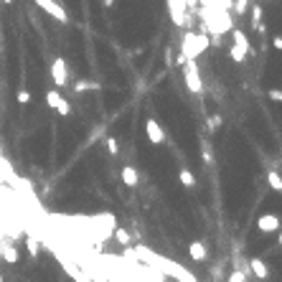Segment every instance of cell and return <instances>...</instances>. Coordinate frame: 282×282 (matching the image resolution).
<instances>
[{"label":"cell","instance_id":"8992f818","mask_svg":"<svg viewBox=\"0 0 282 282\" xmlns=\"http://www.w3.org/2000/svg\"><path fill=\"white\" fill-rule=\"evenodd\" d=\"M46 104L51 107V110H56L61 117H69V115H71V104L61 97L59 89H49V92H46Z\"/></svg>","mask_w":282,"mask_h":282},{"label":"cell","instance_id":"83f0119b","mask_svg":"<svg viewBox=\"0 0 282 282\" xmlns=\"http://www.w3.org/2000/svg\"><path fill=\"white\" fill-rule=\"evenodd\" d=\"M204 160H206V163H211V160H213V153L209 150V145H204Z\"/></svg>","mask_w":282,"mask_h":282},{"label":"cell","instance_id":"9c48e42d","mask_svg":"<svg viewBox=\"0 0 282 282\" xmlns=\"http://www.w3.org/2000/svg\"><path fill=\"white\" fill-rule=\"evenodd\" d=\"M145 135H147V140L153 142V145H163V142H165L163 127H160V122L153 120V117H147V120H145Z\"/></svg>","mask_w":282,"mask_h":282},{"label":"cell","instance_id":"4316f807","mask_svg":"<svg viewBox=\"0 0 282 282\" xmlns=\"http://www.w3.org/2000/svg\"><path fill=\"white\" fill-rule=\"evenodd\" d=\"M270 99H275V102H282V92H280V89H270Z\"/></svg>","mask_w":282,"mask_h":282},{"label":"cell","instance_id":"6da1fadb","mask_svg":"<svg viewBox=\"0 0 282 282\" xmlns=\"http://www.w3.org/2000/svg\"><path fill=\"white\" fill-rule=\"evenodd\" d=\"M135 252V257L140 259V262H145L147 267H153V270H158L160 275H170L173 280H178V282H199L196 277H193L186 267H181L178 262H173V259H165V257H160L158 252H153V249H147V247H135L133 249Z\"/></svg>","mask_w":282,"mask_h":282},{"label":"cell","instance_id":"5b68a950","mask_svg":"<svg viewBox=\"0 0 282 282\" xmlns=\"http://www.w3.org/2000/svg\"><path fill=\"white\" fill-rule=\"evenodd\" d=\"M51 79L56 84V89H64V86H69V64L64 61L61 56H56L51 61Z\"/></svg>","mask_w":282,"mask_h":282},{"label":"cell","instance_id":"44dd1931","mask_svg":"<svg viewBox=\"0 0 282 282\" xmlns=\"http://www.w3.org/2000/svg\"><path fill=\"white\" fill-rule=\"evenodd\" d=\"M26 247H28V254H31V257H38V252H41V244H38V239H36V236H28V239H26Z\"/></svg>","mask_w":282,"mask_h":282},{"label":"cell","instance_id":"7a4b0ae2","mask_svg":"<svg viewBox=\"0 0 282 282\" xmlns=\"http://www.w3.org/2000/svg\"><path fill=\"white\" fill-rule=\"evenodd\" d=\"M211 46V38L204 36V33H193V31H186L183 38H181V54L188 59H199L206 49Z\"/></svg>","mask_w":282,"mask_h":282},{"label":"cell","instance_id":"2e32d148","mask_svg":"<svg viewBox=\"0 0 282 282\" xmlns=\"http://www.w3.org/2000/svg\"><path fill=\"white\" fill-rule=\"evenodd\" d=\"M178 181H181V186H186V188H196V176L191 173V168H181Z\"/></svg>","mask_w":282,"mask_h":282},{"label":"cell","instance_id":"ac0fdd59","mask_svg":"<svg viewBox=\"0 0 282 282\" xmlns=\"http://www.w3.org/2000/svg\"><path fill=\"white\" fill-rule=\"evenodd\" d=\"M267 183L272 186V191H275V193H280V191H282V178H280V173H277V170H270V173H267Z\"/></svg>","mask_w":282,"mask_h":282},{"label":"cell","instance_id":"4fadbf2b","mask_svg":"<svg viewBox=\"0 0 282 282\" xmlns=\"http://www.w3.org/2000/svg\"><path fill=\"white\" fill-rule=\"evenodd\" d=\"M249 267H252V272H254L259 280H267V277H270V270H267V265H265L259 257H254V259H252V262H249Z\"/></svg>","mask_w":282,"mask_h":282},{"label":"cell","instance_id":"52a82bcc","mask_svg":"<svg viewBox=\"0 0 282 282\" xmlns=\"http://www.w3.org/2000/svg\"><path fill=\"white\" fill-rule=\"evenodd\" d=\"M168 13L173 18V23H176L178 28L188 26V8L183 0H168Z\"/></svg>","mask_w":282,"mask_h":282},{"label":"cell","instance_id":"ffe728a7","mask_svg":"<svg viewBox=\"0 0 282 282\" xmlns=\"http://www.w3.org/2000/svg\"><path fill=\"white\" fill-rule=\"evenodd\" d=\"M252 15H254V26L262 31V5L259 3H252Z\"/></svg>","mask_w":282,"mask_h":282},{"label":"cell","instance_id":"9a60e30c","mask_svg":"<svg viewBox=\"0 0 282 282\" xmlns=\"http://www.w3.org/2000/svg\"><path fill=\"white\" fill-rule=\"evenodd\" d=\"M99 89H102V84L89 81V79H81V81L74 84V92H99Z\"/></svg>","mask_w":282,"mask_h":282},{"label":"cell","instance_id":"30bf717a","mask_svg":"<svg viewBox=\"0 0 282 282\" xmlns=\"http://www.w3.org/2000/svg\"><path fill=\"white\" fill-rule=\"evenodd\" d=\"M257 229L265 234H277L280 231V216L277 213H265L257 219Z\"/></svg>","mask_w":282,"mask_h":282},{"label":"cell","instance_id":"e0dca14e","mask_svg":"<svg viewBox=\"0 0 282 282\" xmlns=\"http://www.w3.org/2000/svg\"><path fill=\"white\" fill-rule=\"evenodd\" d=\"M115 239L122 244V247H130L133 244V236H130V231L125 226H115Z\"/></svg>","mask_w":282,"mask_h":282},{"label":"cell","instance_id":"f546056e","mask_svg":"<svg viewBox=\"0 0 282 282\" xmlns=\"http://www.w3.org/2000/svg\"><path fill=\"white\" fill-rule=\"evenodd\" d=\"M165 67H173V54H170V49H165Z\"/></svg>","mask_w":282,"mask_h":282},{"label":"cell","instance_id":"7402d4cb","mask_svg":"<svg viewBox=\"0 0 282 282\" xmlns=\"http://www.w3.org/2000/svg\"><path fill=\"white\" fill-rule=\"evenodd\" d=\"M226 282H247L244 270H231V272H229V277H226Z\"/></svg>","mask_w":282,"mask_h":282},{"label":"cell","instance_id":"603a6c76","mask_svg":"<svg viewBox=\"0 0 282 282\" xmlns=\"http://www.w3.org/2000/svg\"><path fill=\"white\" fill-rule=\"evenodd\" d=\"M104 145H107V153H110V155H117V153H120V145H117L115 138H107Z\"/></svg>","mask_w":282,"mask_h":282},{"label":"cell","instance_id":"277c9868","mask_svg":"<svg viewBox=\"0 0 282 282\" xmlns=\"http://www.w3.org/2000/svg\"><path fill=\"white\" fill-rule=\"evenodd\" d=\"M231 38H234V43H231V49H229V56H231V61L242 64V61L247 59V54H249V38H247V33L239 31V28L231 31Z\"/></svg>","mask_w":282,"mask_h":282},{"label":"cell","instance_id":"3957f363","mask_svg":"<svg viewBox=\"0 0 282 282\" xmlns=\"http://www.w3.org/2000/svg\"><path fill=\"white\" fill-rule=\"evenodd\" d=\"M183 81H186V89L191 94H201L204 92V79H201V69L196 59H188L183 64Z\"/></svg>","mask_w":282,"mask_h":282},{"label":"cell","instance_id":"d4e9b609","mask_svg":"<svg viewBox=\"0 0 282 282\" xmlns=\"http://www.w3.org/2000/svg\"><path fill=\"white\" fill-rule=\"evenodd\" d=\"M247 8H249V0H234V10L236 13H247Z\"/></svg>","mask_w":282,"mask_h":282},{"label":"cell","instance_id":"1f68e13d","mask_svg":"<svg viewBox=\"0 0 282 282\" xmlns=\"http://www.w3.org/2000/svg\"><path fill=\"white\" fill-rule=\"evenodd\" d=\"M3 3H5V5H10V3H13V0H3Z\"/></svg>","mask_w":282,"mask_h":282},{"label":"cell","instance_id":"4dcf8cb0","mask_svg":"<svg viewBox=\"0 0 282 282\" xmlns=\"http://www.w3.org/2000/svg\"><path fill=\"white\" fill-rule=\"evenodd\" d=\"M104 3V8H115V0H102Z\"/></svg>","mask_w":282,"mask_h":282},{"label":"cell","instance_id":"cb8c5ba5","mask_svg":"<svg viewBox=\"0 0 282 282\" xmlns=\"http://www.w3.org/2000/svg\"><path fill=\"white\" fill-rule=\"evenodd\" d=\"M15 99H18V104H31V99H33V97H31V92H28V89H20V92L15 94Z\"/></svg>","mask_w":282,"mask_h":282},{"label":"cell","instance_id":"f1b7e54d","mask_svg":"<svg viewBox=\"0 0 282 282\" xmlns=\"http://www.w3.org/2000/svg\"><path fill=\"white\" fill-rule=\"evenodd\" d=\"M272 46H275L277 51L282 49V36H275V38H272Z\"/></svg>","mask_w":282,"mask_h":282},{"label":"cell","instance_id":"7c38bea8","mask_svg":"<svg viewBox=\"0 0 282 282\" xmlns=\"http://www.w3.org/2000/svg\"><path fill=\"white\" fill-rule=\"evenodd\" d=\"M188 254H191V259H196V262H204L206 259V244L204 242H191L188 244Z\"/></svg>","mask_w":282,"mask_h":282},{"label":"cell","instance_id":"484cf974","mask_svg":"<svg viewBox=\"0 0 282 282\" xmlns=\"http://www.w3.org/2000/svg\"><path fill=\"white\" fill-rule=\"evenodd\" d=\"M147 270H150V280H147V282H165V280H163L165 275H160V272L153 270V267H147Z\"/></svg>","mask_w":282,"mask_h":282},{"label":"cell","instance_id":"ba28073f","mask_svg":"<svg viewBox=\"0 0 282 282\" xmlns=\"http://www.w3.org/2000/svg\"><path fill=\"white\" fill-rule=\"evenodd\" d=\"M33 3L43 10V13H49L51 18H56L59 23H69V15H67V10H64L56 0H33Z\"/></svg>","mask_w":282,"mask_h":282},{"label":"cell","instance_id":"d6986e66","mask_svg":"<svg viewBox=\"0 0 282 282\" xmlns=\"http://www.w3.org/2000/svg\"><path fill=\"white\" fill-rule=\"evenodd\" d=\"M221 122H224V120H221V115H209V117H206V127H209V133H216V130L221 127Z\"/></svg>","mask_w":282,"mask_h":282},{"label":"cell","instance_id":"5bb4252c","mask_svg":"<svg viewBox=\"0 0 282 282\" xmlns=\"http://www.w3.org/2000/svg\"><path fill=\"white\" fill-rule=\"evenodd\" d=\"M0 257H3L8 265H15L18 262V249L13 244H3V247H0Z\"/></svg>","mask_w":282,"mask_h":282},{"label":"cell","instance_id":"8fae6325","mask_svg":"<svg viewBox=\"0 0 282 282\" xmlns=\"http://www.w3.org/2000/svg\"><path fill=\"white\" fill-rule=\"evenodd\" d=\"M122 183L130 186V188H135L140 183V173L135 170V165H125L122 168Z\"/></svg>","mask_w":282,"mask_h":282}]
</instances>
